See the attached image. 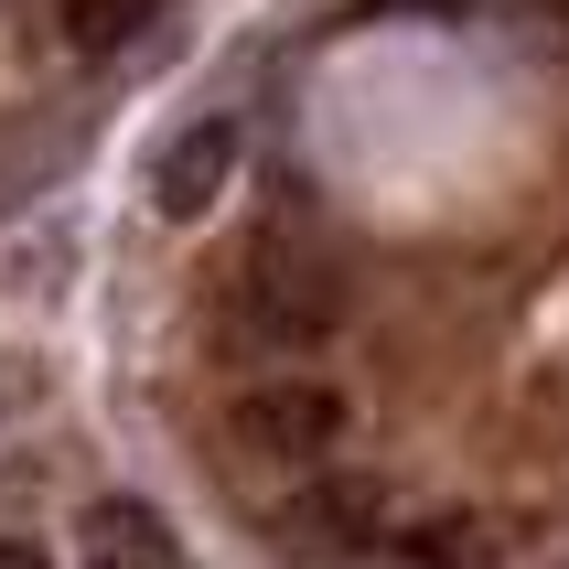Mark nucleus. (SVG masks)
I'll return each instance as SVG.
<instances>
[{"label":"nucleus","instance_id":"obj_8","mask_svg":"<svg viewBox=\"0 0 569 569\" xmlns=\"http://www.w3.org/2000/svg\"><path fill=\"white\" fill-rule=\"evenodd\" d=\"M151 11H161V0H76V43H87V54H108V43H129Z\"/></svg>","mask_w":569,"mask_h":569},{"label":"nucleus","instance_id":"obj_7","mask_svg":"<svg viewBox=\"0 0 569 569\" xmlns=\"http://www.w3.org/2000/svg\"><path fill=\"white\" fill-rule=\"evenodd\" d=\"M495 559H506V548H495V527H462V516L419 538V569H495Z\"/></svg>","mask_w":569,"mask_h":569},{"label":"nucleus","instance_id":"obj_2","mask_svg":"<svg viewBox=\"0 0 569 569\" xmlns=\"http://www.w3.org/2000/svg\"><path fill=\"white\" fill-rule=\"evenodd\" d=\"M237 441L269 451V462H301V473H322V462H333V441H345V398H333L322 377L248 387V398H237Z\"/></svg>","mask_w":569,"mask_h":569},{"label":"nucleus","instance_id":"obj_4","mask_svg":"<svg viewBox=\"0 0 569 569\" xmlns=\"http://www.w3.org/2000/svg\"><path fill=\"white\" fill-rule=\"evenodd\" d=\"M377 527H387V495H377V483H355V473H312L301 495H290V516H280V538L312 548V559H355Z\"/></svg>","mask_w":569,"mask_h":569},{"label":"nucleus","instance_id":"obj_9","mask_svg":"<svg viewBox=\"0 0 569 569\" xmlns=\"http://www.w3.org/2000/svg\"><path fill=\"white\" fill-rule=\"evenodd\" d=\"M0 569H43V548H32V538H0Z\"/></svg>","mask_w":569,"mask_h":569},{"label":"nucleus","instance_id":"obj_1","mask_svg":"<svg viewBox=\"0 0 569 569\" xmlns=\"http://www.w3.org/2000/svg\"><path fill=\"white\" fill-rule=\"evenodd\" d=\"M237 322H248L258 345H312L345 322V280H333V258L290 248V237H258L237 258Z\"/></svg>","mask_w":569,"mask_h":569},{"label":"nucleus","instance_id":"obj_6","mask_svg":"<svg viewBox=\"0 0 569 569\" xmlns=\"http://www.w3.org/2000/svg\"><path fill=\"white\" fill-rule=\"evenodd\" d=\"M64 151H76V129H0V204H22L43 172H64Z\"/></svg>","mask_w":569,"mask_h":569},{"label":"nucleus","instance_id":"obj_10","mask_svg":"<svg viewBox=\"0 0 569 569\" xmlns=\"http://www.w3.org/2000/svg\"><path fill=\"white\" fill-rule=\"evenodd\" d=\"M527 11H569V0H527Z\"/></svg>","mask_w":569,"mask_h":569},{"label":"nucleus","instance_id":"obj_5","mask_svg":"<svg viewBox=\"0 0 569 569\" xmlns=\"http://www.w3.org/2000/svg\"><path fill=\"white\" fill-rule=\"evenodd\" d=\"M76 548H87V569H172L183 559L172 527H161V506H140V495H97L87 527H76Z\"/></svg>","mask_w":569,"mask_h":569},{"label":"nucleus","instance_id":"obj_3","mask_svg":"<svg viewBox=\"0 0 569 569\" xmlns=\"http://www.w3.org/2000/svg\"><path fill=\"white\" fill-rule=\"evenodd\" d=\"M237 183V119H193V129H172L161 140V161H151V204L172 226H193V216H216V193Z\"/></svg>","mask_w":569,"mask_h":569}]
</instances>
